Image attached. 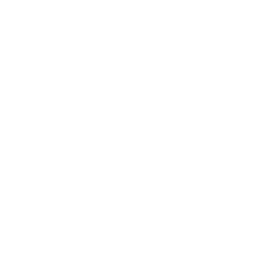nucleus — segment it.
Returning <instances> with one entry per match:
<instances>
[]
</instances>
